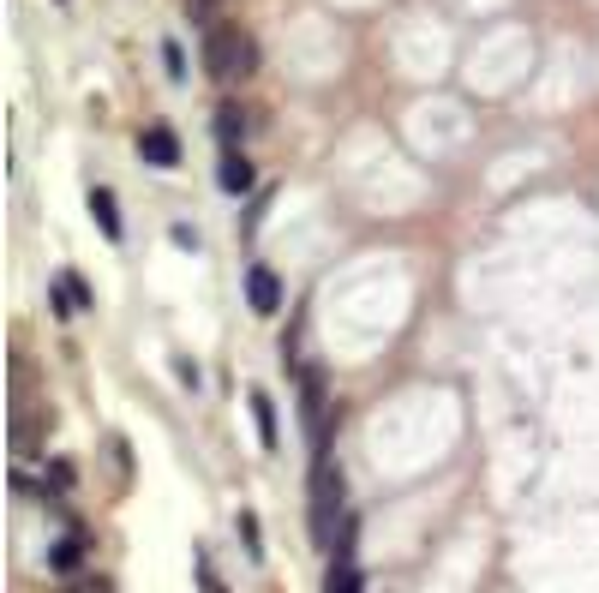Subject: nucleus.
Returning <instances> with one entry per match:
<instances>
[{"label": "nucleus", "instance_id": "ddd939ff", "mask_svg": "<svg viewBox=\"0 0 599 593\" xmlns=\"http://www.w3.org/2000/svg\"><path fill=\"white\" fill-rule=\"evenodd\" d=\"M162 60H168V78H186V54H180V42H162Z\"/></svg>", "mask_w": 599, "mask_h": 593}, {"label": "nucleus", "instance_id": "0eeeda50", "mask_svg": "<svg viewBox=\"0 0 599 593\" xmlns=\"http://www.w3.org/2000/svg\"><path fill=\"white\" fill-rule=\"evenodd\" d=\"M216 132H222V144H228V150H240V138L252 132V108L222 102V108H216Z\"/></svg>", "mask_w": 599, "mask_h": 593}, {"label": "nucleus", "instance_id": "f03ea898", "mask_svg": "<svg viewBox=\"0 0 599 593\" xmlns=\"http://www.w3.org/2000/svg\"><path fill=\"white\" fill-rule=\"evenodd\" d=\"M342 528H348V480L330 456H312V540L336 552Z\"/></svg>", "mask_w": 599, "mask_h": 593}, {"label": "nucleus", "instance_id": "9b49d317", "mask_svg": "<svg viewBox=\"0 0 599 593\" xmlns=\"http://www.w3.org/2000/svg\"><path fill=\"white\" fill-rule=\"evenodd\" d=\"M48 558H54V570H78V558H84V546H78V540L66 534V540H60V546H54Z\"/></svg>", "mask_w": 599, "mask_h": 593}, {"label": "nucleus", "instance_id": "9d476101", "mask_svg": "<svg viewBox=\"0 0 599 593\" xmlns=\"http://www.w3.org/2000/svg\"><path fill=\"white\" fill-rule=\"evenodd\" d=\"M228 6H234V0H186L192 24H204V30H210V24H222V12H228Z\"/></svg>", "mask_w": 599, "mask_h": 593}, {"label": "nucleus", "instance_id": "f8f14e48", "mask_svg": "<svg viewBox=\"0 0 599 593\" xmlns=\"http://www.w3.org/2000/svg\"><path fill=\"white\" fill-rule=\"evenodd\" d=\"M240 540H246V558L264 552V546H258V516H252V510H240Z\"/></svg>", "mask_w": 599, "mask_h": 593}, {"label": "nucleus", "instance_id": "1a4fd4ad", "mask_svg": "<svg viewBox=\"0 0 599 593\" xmlns=\"http://www.w3.org/2000/svg\"><path fill=\"white\" fill-rule=\"evenodd\" d=\"M246 402H252V420H258V444H264V450H276V408H270V396H264V390H252Z\"/></svg>", "mask_w": 599, "mask_h": 593}, {"label": "nucleus", "instance_id": "20e7f679", "mask_svg": "<svg viewBox=\"0 0 599 593\" xmlns=\"http://www.w3.org/2000/svg\"><path fill=\"white\" fill-rule=\"evenodd\" d=\"M336 546H342V552H336V564H330V593H360V570H354V516H348V528H342Z\"/></svg>", "mask_w": 599, "mask_h": 593}, {"label": "nucleus", "instance_id": "7ed1b4c3", "mask_svg": "<svg viewBox=\"0 0 599 593\" xmlns=\"http://www.w3.org/2000/svg\"><path fill=\"white\" fill-rule=\"evenodd\" d=\"M246 300H252V312H258V318H270V312L282 306V282H276V270H270V264H252V270H246Z\"/></svg>", "mask_w": 599, "mask_h": 593}, {"label": "nucleus", "instance_id": "6e6552de", "mask_svg": "<svg viewBox=\"0 0 599 593\" xmlns=\"http://www.w3.org/2000/svg\"><path fill=\"white\" fill-rule=\"evenodd\" d=\"M90 216H96V228H102L108 240H120V204H114L108 186H90Z\"/></svg>", "mask_w": 599, "mask_h": 593}, {"label": "nucleus", "instance_id": "f257e3e1", "mask_svg": "<svg viewBox=\"0 0 599 593\" xmlns=\"http://www.w3.org/2000/svg\"><path fill=\"white\" fill-rule=\"evenodd\" d=\"M204 72H210V84H222V90H234V84H246L252 72H258V42L240 30V24H210L204 30Z\"/></svg>", "mask_w": 599, "mask_h": 593}, {"label": "nucleus", "instance_id": "423d86ee", "mask_svg": "<svg viewBox=\"0 0 599 593\" xmlns=\"http://www.w3.org/2000/svg\"><path fill=\"white\" fill-rule=\"evenodd\" d=\"M216 180H222V192H234V198H240V192H252V180H258V174H252L246 150H222V168H216Z\"/></svg>", "mask_w": 599, "mask_h": 593}, {"label": "nucleus", "instance_id": "39448f33", "mask_svg": "<svg viewBox=\"0 0 599 593\" xmlns=\"http://www.w3.org/2000/svg\"><path fill=\"white\" fill-rule=\"evenodd\" d=\"M144 162H150V168H180V138H174L168 126H150V132H144Z\"/></svg>", "mask_w": 599, "mask_h": 593}]
</instances>
